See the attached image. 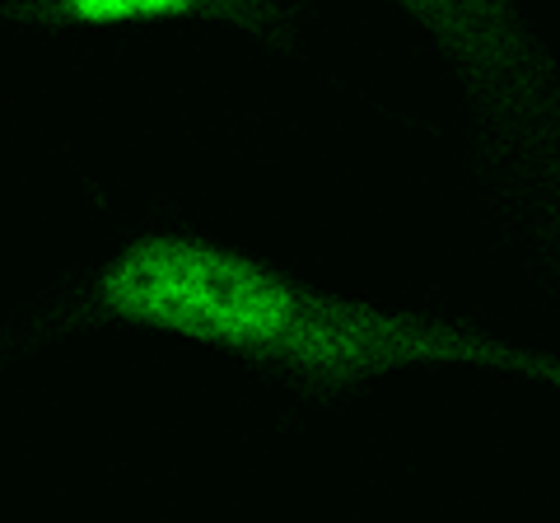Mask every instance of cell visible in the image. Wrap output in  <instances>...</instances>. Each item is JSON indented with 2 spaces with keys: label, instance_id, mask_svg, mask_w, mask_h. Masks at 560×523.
I'll return each mask as SVG.
<instances>
[{
  "label": "cell",
  "instance_id": "obj_1",
  "mask_svg": "<svg viewBox=\"0 0 560 523\" xmlns=\"http://www.w3.org/2000/svg\"><path fill=\"white\" fill-rule=\"evenodd\" d=\"M90 313L224 351L285 379L308 403H337L360 383L411 364H471L560 388V356L420 309L331 294L230 243L154 230L103 262Z\"/></svg>",
  "mask_w": 560,
  "mask_h": 523
},
{
  "label": "cell",
  "instance_id": "obj_3",
  "mask_svg": "<svg viewBox=\"0 0 560 523\" xmlns=\"http://www.w3.org/2000/svg\"><path fill=\"white\" fill-rule=\"evenodd\" d=\"M5 24L47 33H113L154 24H230L267 47H290L294 10L280 0H5Z\"/></svg>",
  "mask_w": 560,
  "mask_h": 523
},
{
  "label": "cell",
  "instance_id": "obj_2",
  "mask_svg": "<svg viewBox=\"0 0 560 523\" xmlns=\"http://www.w3.org/2000/svg\"><path fill=\"white\" fill-rule=\"evenodd\" d=\"M434 38L510 164L560 187V71L514 0H393Z\"/></svg>",
  "mask_w": 560,
  "mask_h": 523
}]
</instances>
